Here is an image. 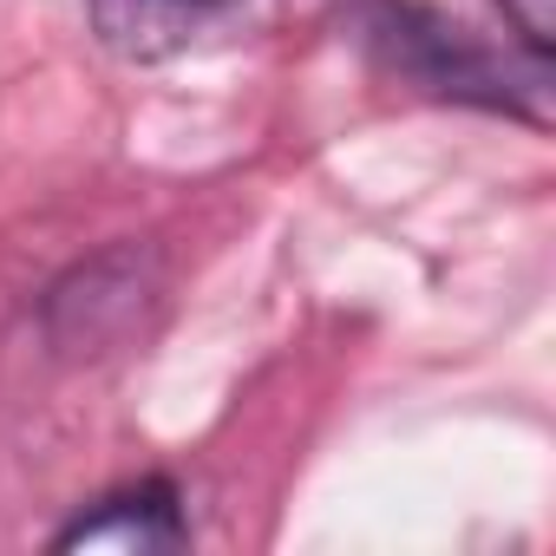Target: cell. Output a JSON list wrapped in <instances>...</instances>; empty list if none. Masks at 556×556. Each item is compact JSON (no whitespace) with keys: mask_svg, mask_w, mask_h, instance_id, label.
<instances>
[{"mask_svg":"<svg viewBox=\"0 0 556 556\" xmlns=\"http://www.w3.org/2000/svg\"><path fill=\"white\" fill-rule=\"evenodd\" d=\"M190 530H184V510H177V491L144 478V484H125L112 497H99L79 523L60 530V549H118V556H151V549H177Z\"/></svg>","mask_w":556,"mask_h":556,"instance_id":"1","label":"cell"},{"mask_svg":"<svg viewBox=\"0 0 556 556\" xmlns=\"http://www.w3.org/2000/svg\"><path fill=\"white\" fill-rule=\"evenodd\" d=\"M242 0H86L92 34L125 53V60H164L184 53L197 34H210L223 14H236Z\"/></svg>","mask_w":556,"mask_h":556,"instance_id":"2","label":"cell"}]
</instances>
